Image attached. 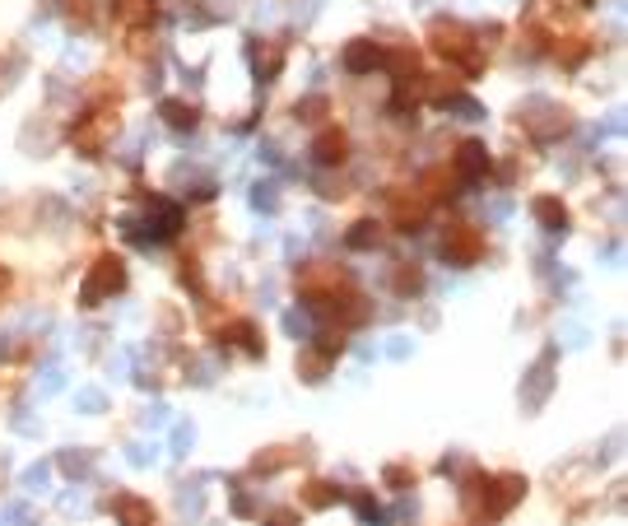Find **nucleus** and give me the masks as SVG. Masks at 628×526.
<instances>
[{
	"label": "nucleus",
	"instance_id": "obj_1",
	"mask_svg": "<svg viewBox=\"0 0 628 526\" xmlns=\"http://www.w3.org/2000/svg\"><path fill=\"white\" fill-rule=\"evenodd\" d=\"M428 42H433V52L447 56V61L461 66L466 75H475V70L484 66L480 61L484 42H475V33H470L466 24H456V19H433V24H428Z\"/></svg>",
	"mask_w": 628,
	"mask_h": 526
},
{
	"label": "nucleus",
	"instance_id": "obj_2",
	"mask_svg": "<svg viewBox=\"0 0 628 526\" xmlns=\"http://www.w3.org/2000/svg\"><path fill=\"white\" fill-rule=\"evenodd\" d=\"M121 289H126V261L107 252V257H98V261H94L89 280L80 284V303H84V308H98L103 298L121 294Z\"/></svg>",
	"mask_w": 628,
	"mask_h": 526
},
{
	"label": "nucleus",
	"instance_id": "obj_3",
	"mask_svg": "<svg viewBox=\"0 0 628 526\" xmlns=\"http://www.w3.org/2000/svg\"><path fill=\"white\" fill-rule=\"evenodd\" d=\"M112 135H117V108H112V103H103V108H94L89 117H80V122H75L70 140H75V149H80V154L98 159Z\"/></svg>",
	"mask_w": 628,
	"mask_h": 526
},
{
	"label": "nucleus",
	"instance_id": "obj_4",
	"mask_svg": "<svg viewBox=\"0 0 628 526\" xmlns=\"http://www.w3.org/2000/svg\"><path fill=\"white\" fill-rule=\"evenodd\" d=\"M126 229H131V238H140V243H168V238H177V229H182V205L154 201L145 224H126Z\"/></svg>",
	"mask_w": 628,
	"mask_h": 526
},
{
	"label": "nucleus",
	"instance_id": "obj_5",
	"mask_svg": "<svg viewBox=\"0 0 628 526\" xmlns=\"http://www.w3.org/2000/svg\"><path fill=\"white\" fill-rule=\"evenodd\" d=\"M442 261H452V266H475L484 257V233L475 224H452V229L442 233Z\"/></svg>",
	"mask_w": 628,
	"mask_h": 526
},
{
	"label": "nucleus",
	"instance_id": "obj_6",
	"mask_svg": "<svg viewBox=\"0 0 628 526\" xmlns=\"http://www.w3.org/2000/svg\"><path fill=\"white\" fill-rule=\"evenodd\" d=\"M484 517H503L512 513L526 494V480L522 475H494V480H484Z\"/></svg>",
	"mask_w": 628,
	"mask_h": 526
},
{
	"label": "nucleus",
	"instance_id": "obj_7",
	"mask_svg": "<svg viewBox=\"0 0 628 526\" xmlns=\"http://www.w3.org/2000/svg\"><path fill=\"white\" fill-rule=\"evenodd\" d=\"M489 168H494V159H489V149H484L480 140H466V145L456 149L452 177L461 182V187H475V182H484V177H489Z\"/></svg>",
	"mask_w": 628,
	"mask_h": 526
},
{
	"label": "nucleus",
	"instance_id": "obj_8",
	"mask_svg": "<svg viewBox=\"0 0 628 526\" xmlns=\"http://www.w3.org/2000/svg\"><path fill=\"white\" fill-rule=\"evenodd\" d=\"M424 219H428V196L424 191H410V187L391 191V224H396V229L415 233Z\"/></svg>",
	"mask_w": 628,
	"mask_h": 526
},
{
	"label": "nucleus",
	"instance_id": "obj_9",
	"mask_svg": "<svg viewBox=\"0 0 628 526\" xmlns=\"http://www.w3.org/2000/svg\"><path fill=\"white\" fill-rule=\"evenodd\" d=\"M345 154H349V140H345V131H340V126H326V131L312 140V159H317L321 168H335V163H345Z\"/></svg>",
	"mask_w": 628,
	"mask_h": 526
},
{
	"label": "nucleus",
	"instance_id": "obj_10",
	"mask_svg": "<svg viewBox=\"0 0 628 526\" xmlns=\"http://www.w3.org/2000/svg\"><path fill=\"white\" fill-rule=\"evenodd\" d=\"M340 61H345V70H349V75H368V70H377V66H382V52H377V42L354 38V42L345 47V56H340Z\"/></svg>",
	"mask_w": 628,
	"mask_h": 526
},
{
	"label": "nucleus",
	"instance_id": "obj_11",
	"mask_svg": "<svg viewBox=\"0 0 628 526\" xmlns=\"http://www.w3.org/2000/svg\"><path fill=\"white\" fill-rule=\"evenodd\" d=\"M112 513H117V526H154V508L140 494H117Z\"/></svg>",
	"mask_w": 628,
	"mask_h": 526
},
{
	"label": "nucleus",
	"instance_id": "obj_12",
	"mask_svg": "<svg viewBox=\"0 0 628 526\" xmlns=\"http://www.w3.org/2000/svg\"><path fill=\"white\" fill-rule=\"evenodd\" d=\"M531 210H535V219H540L549 233H568V205H563L559 196H535Z\"/></svg>",
	"mask_w": 628,
	"mask_h": 526
},
{
	"label": "nucleus",
	"instance_id": "obj_13",
	"mask_svg": "<svg viewBox=\"0 0 628 526\" xmlns=\"http://www.w3.org/2000/svg\"><path fill=\"white\" fill-rule=\"evenodd\" d=\"M252 66H256V80L270 84L284 66V52L275 47V42H252Z\"/></svg>",
	"mask_w": 628,
	"mask_h": 526
},
{
	"label": "nucleus",
	"instance_id": "obj_14",
	"mask_svg": "<svg viewBox=\"0 0 628 526\" xmlns=\"http://www.w3.org/2000/svg\"><path fill=\"white\" fill-rule=\"evenodd\" d=\"M117 14L126 19L131 28H145L154 24V14H159V0H117Z\"/></svg>",
	"mask_w": 628,
	"mask_h": 526
},
{
	"label": "nucleus",
	"instance_id": "obj_15",
	"mask_svg": "<svg viewBox=\"0 0 628 526\" xmlns=\"http://www.w3.org/2000/svg\"><path fill=\"white\" fill-rule=\"evenodd\" d=\"M387 61V70L396 75V84H410V80H419V52H410V47H401V52H391V56H382Z\"/></svg>",
	"mask_w": 628,
	"mask_h": 526
},
{
	"label": "nucleus",
	"instance_id": "obj_16",
	"mask_svg": "<svg viewBox=\"0 0 628 526\" xmlns=\"http://www.w3.org/2000/svg\"><path fill=\"white\" fill-rule=\"evenodd\" d=\"M163 122L168 126H177V131H191V126L201 122V117H196V108H191V103H182V98H163Z\"/></svg>",
	"mask_w": 628,
	"mask_h": 526
},
{
	"label": "nucleus",
	"instance_id": "obj_17",
	"mask_svg": "<svg viewBox=\"0 0 628 526\" xmlns=\"http://www.w3.org/2000/svg\"><path fill=\"white\" fill-rule=\"evenodd\" d=\"M345 243L354 247V252H373V247L382 243V229H377L373 219H363V224H354V233H349Z\"/></svg>",
	"mask_w": 628,
	"mask_h": 526
},
{
	"label": "nucleus",
	"instance_id": "obj_18",
	"mask_svg": "<svg viewBox=\"0 0 628 526\" xmlns=\"http://www.w3.org/2000/svg\"><path fill=\"white\" fill-rule=\"evenodd\" d=\"M228 336L242 340V350L252 354V359H256V354H266V345H261V331H256L252 322H233V326H228Z\"/></svg>",
	"mask_w": 628,
	"mask_h": 526
},
{
	"label": "nucleus",
	"instance_id": "obj_19",
	"mask_svg": "<svg viewBox=\"0 0 628 526\" xmlns=\"http://www.w3.org/2000/svg\"><path fill=\"white\" fill-rule=\"evenodd\" d=\"M549 368H554V350H549L545 359L535 364V373H531V378H535V392L526 396V405H531V410H535V405H540V401H545V392H549Z\"/></svg>",
	"mask_w": 628,
	"mask_h": 526
},
{
	"label": "nucleus",
	"instance_id": "obj_20",
	"mask_svg": "<svg viewBox=\"0 0 628 526\" xmlns=\"http://www.w3.org/2000/svg\"><path fill=\"white\" fill-rule=\"evenodd\" d=\"M345 494L335 485H326V480H317V485H308V508H331V503H340Z\"/></svg>",
	"mask_w": 628,
	"mask_h": 526
},
{
	"label": "nucleus",
	"instance_id": "obj_21",
	"mask_svg": "<svg viewBox=\"0 0 628 526\" xmlns=\"http://www.w3.org/2000/svg\"><path fill=\"white\" fill-rule=\"evenodd\" d=\"M354 508H359V517H363L368 526H387V513H382V508H377L368 494H359V499H354Z\"/></svg>",
	"mask_w": 628,
	"mask_h": 526
},
{
	"label": "nucleus",
	"instance_id": "obj_22",
	"mask_svg": "<svg viewBox=\"0 0 628 526\" xmlns=\"http://www.w3.org/2000/svg\"><path fill=\"white\" fill-rule=\"evenodd\" d=\"M419 284H424V275H419L415 266H401V270H396V289H401V294H415Z\"/></svg>",
	"mask_w": 628,
	"mask_h": 526
},
{
	"label": "nucleus",
	"instance_id": "obj_23",
	"mask_svg": "<svg viewBox=\"0 0 628 526\" xmlns=\"http://www.w3.org/2000/svg\"><path fill=\"white\" fill-rule=\"evenodd\" d=\"M410 480H415V475L405 471V466H391L387 471V485H410Z\"/></svg>",
	"mask_w": 628,
	"mask_h": 526
},
{
	"label": "nucleus",
	"instance_id": "obj_24",
	"mask_svg": "<svg viewBox=\"0 0 628 526\" xmlns=\"http://www.w3.org/2000/svg\"><path fill=\"white\" fill-rule=\"evenodd\" d=\"M66 14H80L84 19V14H89V0H66Z\"/></svg>",
	"mask_w": 628,
	"mask_h": 526
},
{
	"label": "nucleus",
	"instance_id": "obj_25",
	"mask_svg": "<svg viewBox=\"0 0 628 526\" xmlns=\"http://www.w3.org/2000/svg\"><path fill=\"white\" fill-rule=\"evenodd\" d=\"M294 522H298L294 513H275V517H270V526H294Z\"/></svg>",
	"mask_w": 628,
	"mask_h": 526
},
{
	"label": "nucleus",
	"instance_id": "obj_26",
	"mask_svg": "<svg viewBox=\"0 0 628 526\" xmlns=\"http://www.w3.org/2000/svg\"><path fill=\"white\" fill-rule=\"evenodd\" d=\"M577 5H591V0H577Z\"/></svg>",
	"mask_w": 628,
	"mask_h": 526
}]
</instances>
